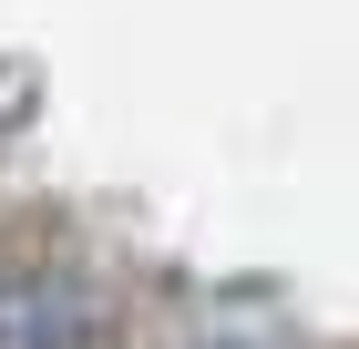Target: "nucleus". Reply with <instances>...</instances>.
Masks as SVG:
<instances>
[]
</instances>
